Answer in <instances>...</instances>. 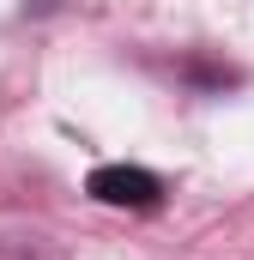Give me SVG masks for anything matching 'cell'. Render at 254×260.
<instances>
[{
    "mask_svg": "<svg viewBox=\"0 0 254 260\" xmlns=\"http://www.w3.org/2000/svg\"><path fill=\"white\" fill-rule=\"evenodd\" d=\"M157 176L151 170H139V164H103V170H91V200H103V206H157Z\"/></svg>",
    "mask_w": 254,
    "mask_h": 260,
    "instance_id": "cell-1",
    "label": "cell"
}]
</instances>
